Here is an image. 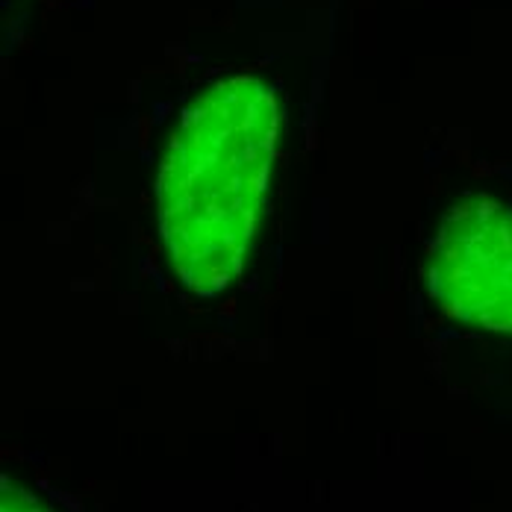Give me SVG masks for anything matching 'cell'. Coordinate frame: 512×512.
Listing matches in <instances>:
<instances>
[{
    "instance_id": "6da1fadb",
    "label": "cell",
    "mask_w": 512,
    "mask_h": 512,
    "mask_svg": "<svg viewBox=\"0 0 512 512\" xmlns=\"http://www.w3.org/2000/svg\"><path fill=\"white\" fill-rule=\"evenodd\" d=\"M280 139L277 92L251 74L206 86L183 109L156 177L159 236L195 295L224 292L251 251Z\"/></svg>"
},
{
    "instance_id": "7a4b0ae2",
    "label": "cell",
    "mask_w": 512,
    "mask_h": 512,
    "mask_svg": "<svg viewBox=\"0 0 512 512\" xmlns=\"http://www.w3.org/2000/svg\"><path fill=\"white\" fill-rule=\"evenodd\" d=\"M427 280L454 318L512 333V206L495 198L451 206L430 242Z\"/></svg>"
},
{
    "instance_id": "3957f363",
    "label": "cell",
    "mask_w": 512,
    "mask_h": 512,
    "mask_svg": "<svg viewBox=\"0 0 512 512\" xmlns=\"http://www.w3.org/2000/svg\"><path fill=\"white\" fill-rule=\"evenodd\" d=\"M3 512H45L39 507V501L30 495V492H24V489H9L6 486V492H3Z\"/></svg>"
}]
</instances>
